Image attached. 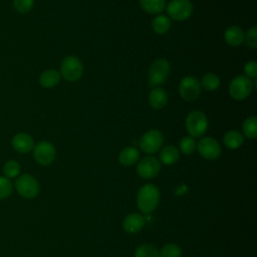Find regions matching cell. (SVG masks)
I'll return each mask as SVG.
<instances>
[{"instance_id":"6da1fadb","label":"cell","mask_w":257,"mask_h":257,"mask_svg":"<svg viewBox=\"0 0 257 257\" xmlns=\"http://www.w3.org/2000/svg\"><path fill=\"white\" fill-rule=\"evenodd\" d=\"M159 201L160 191L153 184L144 185L137 196L138 207L145 214L152 213L159 205Z\"/></svg>"},{"instance_id":"7a4b0ae2","label":"cell","mask_w":257,"mask_h":257,"mask_svg":"<svg viewBox=\"0 0 257 257\" xmlns=\"http://www.w3.org/2000/svg\"><path fill=\"white\" fill-rule=\"evenodd\" d=\"M59 73L66 81H76L83 74V64L77 56L68 55L62 59Z\"/></svg>"},{"instance_id":"3957f363","label":"cell","mask_w":257,"mask_h":257,"mask_svg":"<svg viewBox=\"0 0 257 257\" xmlns=\"http://www.w3.org/2000/svg\"><path fill=\"white\" fill-rule=\"evenodd\" d=\"M185 125L190 137L200 138L205 135L209 124L204 112L200 110H193L187 115Z\"/></svg>"},{"instance_id":"277c9868","label":"cell","mask_w":257,"mask_h":257,"mask_svg":"<svg viewBox=\"0 0 257 257\" xmlns=\"http://www.w3.org/2000/svg\"><path fill=\"white\" fill-rule=\"evenodd\" d=\"M170 73V63L166 58H157L149 69V85L153 87L163 84Z\"/></svg>"},{"instance_id":"5b68a950","label":"cell","mask_w":257,"mask_h":257,"mask_svg":"<svg viewBox=\"0 0 257 257\" xmlns=\"http://www.w3.org/2000/svg\"><path fill=\"white\" fill-rule=\"evenodd\" d=\"M253 89V81L245 75H238L229 84V93L235 100L247 98Z\"/></svg>"},{"instance_id":"8992f818","label":"cell","mask_w":257,"mask_h":257,"mask_svg":"<svg viewBox=\"0 0 257 257\" xmlns=\"http://www.w3.org/2000/svg\"><path fill=\"white\" fill-rule=\"evenodd\" d=\"M169 18L177 21L189 19L193 14V5L190 0H171L166 5Z\"/></svg>"},{"instance_id":"52a82bcc","label":"cell","mask_w":257,"mask_h":257,"mask_svg":"<svg viewBox=\"0 0 257 257\" xmlns=\"http://www.w3.org/2000/svg\"><path fill=\"white\" fill-rule=\"evenodd\" d=\"M179 92L181 97L186 101L196 100L201 93L200 80L192 75L183 77L179 84Z\"/></svg>"},{"instance_id":"ba28073f","label":"cell","mask_w":257,"mask_h":257,"mask_svg":"<svg viewBox=\"0 0 257 257\" xmlns=\"http://www.w3.org/2000/svg\"><path fill=\"white\" fill-rule=\"evenodd\" d=\"M15 187L18 194L26 199L35 198L39 193V184L37 180L29 174H23L18 177Z\"/></svg>"},{"instance_id":"9c48e42d","label":"cell","mask_w":257,"mask_h":257,"mask_svg":"<svg viewBox=\"0 0 257 257\" xmlns=\"http://www.w3.org/2000/svg\"><path fill=\"white\" fill-rule=\"evenodd\" d=\"M164 144V136L159 130L146 132L140 140V148L147 154L157 153Z\"/></svg>"},{"instance_id":"30bf717a","label":"cell","mask_w":257,"mask_h":257,"mask_svg":"<svg viewBox=\"0 0 257 257\" xmlns=\"http://www.w3.org/2000/svg\"><path fill=\"white\" fill-rule=\"evenodd\" d=\"M55 156V147L47 141H41L33 147V157L39 165H50L54 161Z\"/></svg>"},{"instance_id":"8fae6325","label":"cell","mask_w":257,"mask_h":257,"mask_svg":"<svg viewBox=\"0 0 257 257\" xmlns=\"http://www.w3.org/2000/svg\"><path fill=\"white\" fill-rule=\"evenodd\" d=\"M196 149L198 150L199 154L206 160H215L221 155V147L219 143L211 137L202 138L198 142Z\"/></svg>"},{"instance_id":"7c38bea8","label":"cell","mask_w":257,"mask_h":257,"mask_svg":"<svg viewBox=\"0 0 257 257\" xmlns=\"http://www.w3.org/2000/svg\"><path fill=\"white\" fill-rule=\"evenodd\" d=\"M160 170L161 163L153 156H147L142 159L137 167V173L143 179L155 178L160 173Z\"/></svg>"},{"instance_id":"4fadbf2b","label":"cell","mask_w":257,"mask_h":257,"mask_svg":"<svg viewBox=\"0 0 257 257\" xmlns=\"http://www.w3.org/2000/svg\"><path fill=\"white\" fill-rule=\"evenodd\" d=\"M12 147L20 154H27L33 150L34 142L30 135L26 133H18L12 139Z\"/></svg>"},{"instance_id":"5bb4252c","label":"cell","mask_w":257,"mask_h":257,"mask_svg":"<svg viewBox=\"0 0 257 257\" xmlns=\"http://www.w3.org/2000/svg\"><path fill=\"white\" fill-rule=\"evenodd\" d=\"M149 102L150 105L155 109H162L168 103V94L167 91L161 87H153L149 94Z\"/></svg>"},{"instance_id":"9a60e30c","label":"cell","mask_w":257,"mask_h":257,"mask_svg":"<svg viewBox=\"0 0 257 257\" xmlns=\"http://www.w3.org/2000/svg\"><path fill=\"white\" fill-rule=\"evenodd\" d=\"M145 225V219L141 214L132 213L127 215L123 220V229L125 232L135 234L143 229Z\"/></svg>"},{"instance_id":"2e32d148","label":"cell","mask_w":257,"mask_h":257,"mask_svg":"<svg viewBox=\"0 0 257 257\" xmlns=\"http://www.w3.org/2000/svg\"><path fill=\"white\" fill-rule=\"evenodd\" d=\"M244 35L245 33L242 28H240L239 26L233 25L226 29L224 33V39L228 45L237 47L243 43Z\"/></svg>"},{"instance_id":"e0dca14e","label":"cell","mask_w":257,"mask_h":257,"mask_svg":"<svg viewBox=\"0 0 257 257\" xmlns=\"http://www.w3.org/2000/svg\"><path fill=\"white\" fill-rule=\"evenodd\" d=\"M61 75L59 71L55 69H46L39 76V83L45 88H51L56 86L60 81Z\"/></svg>"},{"instance_id":"ac0fdd59","label":"cell","mask_w":257,"mask_h":257,"mask_svg":"<svg viewBox=\"0 0 257 257\" xmlns=\"http://www.w3.org/2000/svg\"><path fill=\"white\" fill-rule=\"evenodd\" d=\"M223 143L228 149L236 150L243 145L244 137L240 132L236 130H231L225 133L223 137Z\"/></svg>"},{"instance_id":"d6986e66","label":"cell","mask_w":257,"mask_h":257,"mask_svg":"<svg viewBox=\"0 0 257 257\" xmlns=\"http://www.w3.org/2000/svg\"><path fill=\"white\" fill-rule=\"evenodd\" d=\"M140 158V152L135 147H126L122 149L118 155V162L122 166H132L137 163Z\"/></svg>"},{"instance_id":"ffe728a7","label":"cell","mask_w":257,"mask_h":257,"mask_svg":"<svg viewBox=\"0 0 257 257\" xmlns=\"http://www.w3.org/2000/svg\"><path fill=\"white\" fill-rule=\"evenodd\" d=\"M140 5L149 14H160L166 9V0H140Z\"/></svg>"},{"instance_id":"44dd1931","label":"cell","mask_w":257,"mask_h":257,"mask_svg":"<svg viewBox=\"0 0 257 257\" xmlns=\"http://www.w3.org/2000/svg\"><path fill=\"white\" fill-rule=\"evenodd\" d=\"M179 157H180L179 150L177 149V147H175L173 145L163 148L160 153L161 162L168 166L174 165L179 160Z\"/></svg>"},{"instance_id":"7402d4cb","label":"cell","mask_w":257,"mask_h":257,"mask_svg":"<svg viewBox=\"0 0 257 257\" xmlns=\"http://www.w3.org/2000/svg\"><path fill=\"white\" fill-rule=\"evenodd\" d=\"M152 28L157 34H165L171 28V20L168 16L159 14L153 19Z\"/></svg>"},{"instance_id":"603a6c76","label":"cell","mask_w":257,"mask_h":257,"mask_svg":"<svg viewBox=\"0 0 257 257\" xmlns=\"http://www.w3.org/2000/svg\"><path fill=\"white\" fill-rule=\"evenodd\" d=\"M201 87H203L207 91H213L220 86L221 80L219 76L213 72H208L203 75L201 81Z\"/></svg>"},{"instance_id":"cb8c5ba5","label":"cell","mask_w":257,"mask_h":257,"mask_svg":"<svg viewBox=\"0 0 257 257\" xmlns=\"http://www.w3.org/2000/svg\"><path fill=\"white\" fill-rule=\"evenodd\" d=\"M243 135L248 139H255L257 137V117L255 115L247 117L242 124Z\"/></svg>"},{"instance_id":"d4e9b609","label":"cell","mask_w":257,"mask_h":257,"mask_svg":"<svg viewBox=\"0 0 257 257\" xmlns=\"http://www.w3.org/2000/svg\"><path fill=\"white\" fill-rule=\"evenodd\" d=\"M135 257H160V251L152 244H142L136 249Z\"/></svg>"},{"instance_id":"484cf974","label":"cell","mask_w":257,"mask_h":257,"mask_svg":"<svg viewBox=\"0 0 257 257\" xmlns=\"http://www.w3.org/2000/svg\"><path fill=\"white\" fill-rule=\"evenodd\" d=\"M20 170H21V168H20L19 163L14 160H10V161L6 162L3 167V173H4L5 177L8 179L17 177L20 173Z\"/></svg>"},{"instance_id":"4316f807","label":"cell","mask_w":257,"mask_h":257,"mask_svg":"<svg viewBox=\"0 0 257 257\" xmlns=\"http://www.w3.org/2000/svg\"><path fill=\"white\" fill-rule=\"evenodd\" d=\"M196 146H197V144H196L194 138H192L190 136L182 138V140L180 141V144H179L180 151L184 155H191L192 153H194V151L196 150Z\"/></svg>"},{"instance_id":"83f0119b","label":"cell","mask_w":257,"mask_h":257,"mask_svg":"<svg viewBox=\"0 0 257 257\" xmlns=\"http://www.w3.org/2000/svg\"><path fill=\"white\" fill-rule=\"evenodd\" d=\"M182 250L177 244H167L160 251V257H181Z\"/></svg>"},{"instance_id":"f1b7e54d","label":"cell","mask_w":257,"mask_h":257,"mask_svg":"<svg viewBox=\"0 0 257 257\" xmlns=\"http://www.w3.org/2000/svg\"><path fill=\"white\" fill-rule=\"evenodd\" d=\"M13 6L18 13L26 14L32 10L34 0H13Z\"/></svg>"},{"instance_id":"f546056e","label":"cell","mask_w":257,"mask_h":257,"mask_svg":"<svg viewBox=\"0 0 257 257\" xmlns=\"http://www.w3.org/2000/svg\"><path fill=\"white\" fill-rule=\"evenodd\" d=\"M13 187L10 179L0 176V200L8 198L12 193Z\"/></svg>"},{"instance_id":"4dcf8cb0","label":"cell","mask_w":257,"mask_h":257,"mask_svg":"<svg viewBox=\"0 0 257 257\" xmlns=\"http://www.w3.org/2000/svg\"><path fill=\"white\" fill-rule=\"evenodd\" d=\"M244 41L246 42V45L250 48H256L257 47V27L256 26L251 27L245 33Z\"/></svg>"},{"instance_id":"1f68e13d","label":"cell","mask_w":257,"mask_h":257,"mask_svg":"<svg viewBox=\"0 0 257 257\" xmlns=\"http://www.w3.org/2000/svg\"><path fill=\"white\" fill-rule=\"evenodd\" d=\"M244 72L245 76L249 77L250 79L256 78L257 76V62L254 60L248 61L244 66Z\"/></svg>"}]
</instances>
